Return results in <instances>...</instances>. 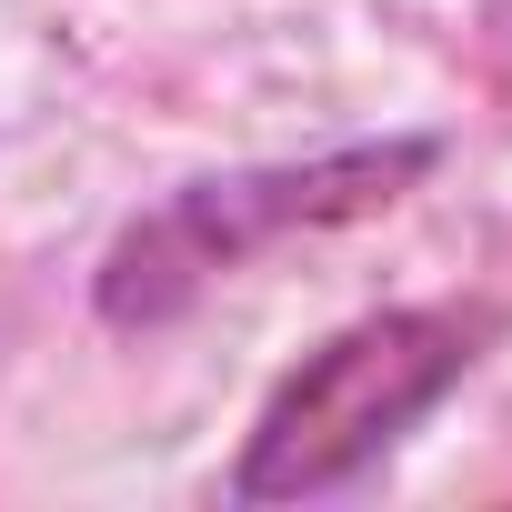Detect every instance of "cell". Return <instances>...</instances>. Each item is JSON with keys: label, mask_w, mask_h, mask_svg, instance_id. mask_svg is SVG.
Segmentation results:
<instances>
[{"label": "cell", "mask_w": 512, "mask_h": 512, "mask_svg": "<svg viewBox=\"0 0 512 512\" xmlns=\"http://www.w3.org/2000/svg\"><path fill=\"white\" fill-rule=\"evenodd\" d=\"M432 161H442L432 131H392V141H342V151H312V161L201 171V181L161 191L151 211H131L111 231L101 272H91V312H101V332H171L201 292L251 272L262 251L392 211L412 181H432Z\"/></svg>", "instance_id": "7a4b0ae2"}, {"label": "cell", "mask_w": 512, "mask_h": 512, "mask_svg": "<svg viewBox=\"0 0 512 512\" xmlns=\"http://www.w3.org/2000/svg\"><path fill=\"white\" fill-rule=\"evenodd\" d=\"M502 342V302H392L322 332L251 412L231 452V502H322L382 472Z\"/></svg>", "instance_id": "6da1fadb"}]
</instances>
